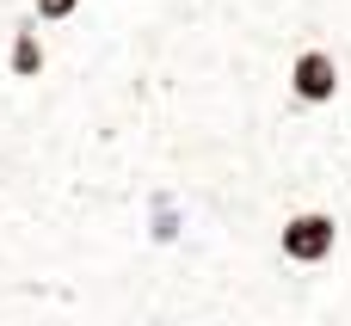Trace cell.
Wrapping results in <instances>:
<instances>
[{
    "instance_id": "3",
    "label": "cell",
    "mask_w": 351,
    "mask_h": 326,
    "mask_svg": "<svg viewBox=\"0 0 351 326\" xmlns=\"http://www.w3.org/2000/svg\"><path fill=\"white\" fill-rule=\"evenodd\" d=\"M43 18L37 12H25V18H12L6 25V55H0V68H6V80L12 86H31V80H43L49 74V43H43V31H37Z\"/></svg>"
},
{
    "instance_id": "2",
    "label": "cell",
    "mask_w": 351,
    "mask_h": 326,
    "mask_svg": "<svg viewBox=\"0 0 351 326\" xmlns=\"http://www.w3.org/2000/svg\"><path fill=\"white\" fill-rule=\"evenodd\" d=\"M284 86H290V99H296V105H308V111L333 105V99H339V55H333V49H321V43L296 49V55H290Z\"/></svg>"
},
{
    "instance_id": "4",
    "label": "cell",
    "mask_w": 351,
    "mask_h": 326,
    "mask_svg": "<svg viewBox=\"0 0 351 326\" xmlns=\"http://www.w3.org/2000/svg\"><path fill=\"white\" fill-rule=\"evenodd\" d=\"M179 234H185V210H179L173 197H154V203H148V240H154V247H173Z\"/></svg>"
},
{
    "instance_id": "1",
    "label": "cell",
    "mask_w": 351,
    "mask_h": 326,
    "mask_svg": "<svg viewBox=\"0 0 351 326\" xmlns=\"http://www.w3.org/2000/svg\"><path fill=\"white\" fill-rule=\"evenodd\" d=\"M333 247H339V222H333L327 210H296V216H284V228H278V253H284L290 265H327Z\"/></svg>"
},
{
    "instance_id": "5",
    "label": "cell",
    "mask_w": 351,
    "mask_h": 326,
    "mask_svg": "<svg viewBox=\"0 0 351 326\" xmlns=\"http://www.w3.org/2000/svg\"><path fill=\"white\" fill-rule=\"evenodd\" d=\"M80 6H86V0H31V12H37L43 25H68V18H80Z\"/></svg>"
}]
</instances>
